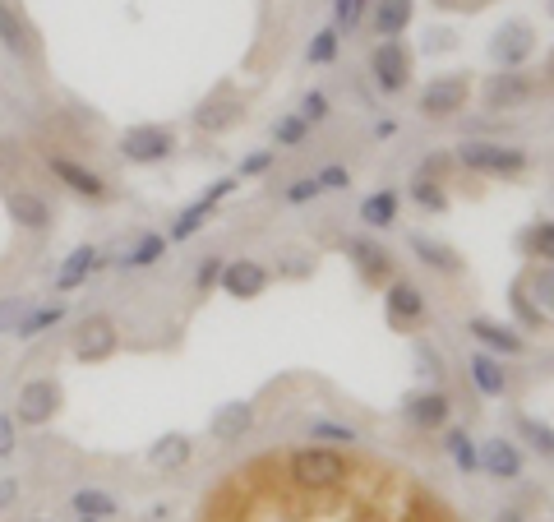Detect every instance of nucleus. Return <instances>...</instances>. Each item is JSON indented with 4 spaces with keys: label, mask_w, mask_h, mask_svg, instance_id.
Returning <instances> with one entry per match:
<instances>
[{
    "label": "nucleus",
    "mask_w": 554,
    "mask_h": 522,
    "mask_svg": "<svg viewBox=\"0 0 554 522\" xmlns=\"http://www.w3.org/2000/svg\"><path fill=\"white\" fill-rule=\"evenodd\" d=\"M531 51H536V33H531L522 19H513V24H499V33H494V42H490V56L504 65V70H518Z\"/></svg>",
    "instance_id": "nucleus-8"
},
{
    "label": "nucleus",
    "mask_w": 554,
    "mask_h": 522,
    "mask_svg": "<svg viewBox=\"0 0 554 522\" xmlns=\"http://www.w3.org/2000/svg\"><path fill=\"white\" fill-rule=\"evenodd\" d=\"M374 134H379V139H388V134H398V125H393V121H379V125H374Z\"/></svg>",
    "instance_id": "nucleus-48"
},
{
    "label": "nucleus",
    "mask_w": 554,
    "mask_h": 522,
    "mask_svg": "<svg viewBox=\"0 0 554 522\" xmlns=\"http://www.w3.org/2000/svg\"><path fill=\"white\" fill-rule=\"evenodd\" d=\"M208 213H213V204H208V199H199V204H190L181 213V218H176V227H171V241H190L194 231L204 227V218Z\"/></svg>",
    "instance_id": "nucleus-33"
},
{
    "label": "nucleus",
    "mask_w": 554,
    "mask_h": 522,
    "mask_svg": "<svg viewBox=\"0 0 554 522\" xmlns=\"http://www.w3.org/2000/svg\"><path fill=\"white\" fill-rule=\"evenodd\" d=\"M61 319H65V305H42V310H28V315L19 319V328H14V333H19V338H37L42 328H56Z\"/></svg>",
    "instance_id": "nucleus-26"
},
{
    "label": "nucleus",
    "mask_w": 554,
    "mask_h": 522,
    "mask_svg": "<svg viewBox=\"0 0 554 522\" xmlns=\"http://www.w3.org/2000/svg\"><path fill=\"white\" fill-rule=\"evenodd\" d=\"M550 79H554V61H550Z\"/></svg>",
    "instance_id": "nucleus-52"
},
{
    "label": "nucleus",
    "mask_w": 554,
    "mask_h": 522,
    "mask_svg": "<svg viewBox=\"0 0 554 522\" xmlns=\"http://www.w3.org/2000/svg\"><path fill=\"white\" fill-rule=\"evenodd\" d=\"M310 439L319 444V439H333V444H356V430H347V425L338 421H310Z\"/></svg>",
    "instance_id": "nucleus-38"
},
{
    "label": "nucleus",
    "mask_w": 554,
    "mask_h": 522,
    "mask_svg": "<svg viewBox=\"0 0 554 522\" xmlns=\"http://www.w3.org/2000/svg\"><path fill=\"white\" fill-rule=\"evenodd\" d=\"M522 245H527L536 259H545V264H554V222H536V227L522 236Z\"/></svg>",
    "instance_id": "nucleus-34"
},
{
    "label": "nucleus",
    "mask_w": 554,
    "mask_h": 522,
    "mask_svg": "<svg viewBox=\"0 0 554 522\" xmlns=\"http://www.w3.org/2000/svg\"><path fill=\"white\" fill-rule=\"evenodd\" d=\"M467 328H471V338L481 342V347H490V356H522V352H527V342H522V333H518V328L499 324V319L476 315Z\"/></svg>",
    "instance_id": "nucleus-10"
},
{
    "label": "nucleus",
    "mask_w": 554,
    "mask_h": 522,
    "mask_svg": "<svg viewBox=\"0 0 554 522\" xmlns=\"http://www.w3.org/2000/svg\"><path fill=\"white\" fill-rule=\"evenodd\" d=\"M499 522H522V518H518V513H504V518H499Z\"/></svg>",
    "instance_id": "nucleus-49"
},
{
    "label": "nucleus",
    "mask_w": 554,
    "mask_h": 522,
    "mask_svg": "<svg viewBox=\"0 0 554 522\" xmlns=\"http://www.w3.org/2000/svg\"><path fill=\"white\" fill-rule=\"evenodd\" d=\"M28 315V301L24 296H14V301H5L0 305V333H5V328H19V319Z\"/></svg>",
    "instance_id": "nucleus-43"
},
{
    "label": "nucleus",
    "mask_w": 554,
    "mask_h": 522,
    "mask_svg": "<svg viewBox=\"0 0 554 522\" xmlns=\"http://www.w3.org/2000/svg\"><path fill=\"white\" fill-rule=\"evenodd\" d=\"M513 310H518V315L527 319V324H541V319H545L541 310H536V305H531L527 296H522V287H513Z\"/></svg>",
    "instance_id": "nucleus-45"
},
{
    "label": "nucleus",
    "mask_w": 554,
    "mask_h": 522,
    "mask_svg": "<svg viewBox=\"0 0 554 522\" xmlns=\"http://www.w3.org/2000/svg\"><path fill=\"white\" fill-rule=\"evenodd\" d=\"M305 134H310V125H305L301 116H282V121L273 125V144L277 148H301Z\"/></svg>",
    "instance_id": "nucleus-35"
},
{
    "label": "nucleus",
    "mask_w": 554,
    "mask_h": 522,
    "mask_svg": "<svg viewBox=\"0 0 554 522\" xmlns=\"http://www.w3.org/2000/svg\"><path fill=\"white\" fill-rule=\"evenodd\" d=\"M370 74H374V84L384 88V93H402V88L411 84V56H407V47H402L398 37H384V42L374 47Z\"/></svg>",
    "instance_id": "nucleus-3"
},
{
    "label": "nucleus",
    "mask_w": 554,
    "mask_h": 522,
    "mask_svg": "<svg viewBox=\"0 0 554 522\" xmlns=\"http://www.w3.org/2000/svg\"><path fill=\"white\" fill-rule=\"evenodd\" d=\"M471 98V84L467 74H439V79H430L421 93V111L430 116V121H444V116H453V111H462Z\"/></svg>",
    "instance_id": "nucleus-4"
},
{
    "label": "nucleus",
    "mask_w": 554,
    "mask_h": 522,
    "mask_svg": "<svg viewBox=\"0 0 554 522\" xmlns=\"http://www.w3.org/2000/svg\"><path fill=\"white\" fill-rule=\"evenodd\" d=\"M250 425H254V407H250V402H227V407L213 416V439H217V444H236Z\"/></svg>",
    "instance_id": "nucleus-19"
},
{
    "label": "nucleus",
    "mask_w": 554,
    "mask_h": 522,
    "mask_svg": "<svg viewBox=\"0 0 554 522\" xmlns=\"http://www.w3.org/2000/svg\"><path fill=\"white\" fill-rule=\"evenodd\" d=\"M121 153L130 162H162L171 153V130L167 125H134L121 134Z\"/></svg>",
    "instance_id": "nucleus-9"
},
{
    "label": "nucleus",
    "mask_w": 554,
    "mask_h": 522,
    "mask_svg": "<svg viewBox=\"0 0 554 522\" xmlns=\"http://www.w3.org/2000/svg\"><path fill=\"white\" fill-rule=\"evenodd\" d=\"M448 412H453V402L444 398V393H416V398L407 402V416L421 430H439V425L448 421Z\"/></svg>",
    "instance_id": "nucleus-20"
},
{
    "label": "nucleus",
    "mask_w": 554,
    "mask_h": 522,
    "mask_svg": "<svg viewBox=\"0 0 554 522\" xmlns=\"http://www.w3.org/2000/svg\"><path fill=\"white\" fill-rule=\"evenodd\" d=\"M162 255H167V241L148 231V236H139V245H134L130 255H125V268H148V264H157Z\"/></svg>",
    "instance_id": "nucleus-32"
},
{
    "label": "nucleus",
    "mask_w": 554,
    "mask_h": 522,
    "mask_svg": "<svg viewBox=\"0 0 554 522\" xmlns=\"http://www.w3.org/2000/svg\"><path fill=\"white\" fill-rule=\"evenodd\" d=\"M305 125H324L333 111H328V98L324 93H305V102H301V111H296Z\"/></svg>",
    "instance_id": "nucleus-39"
},
{
    "label": "nucleus",
    "mask_w": 554,
    "mask_h": 522,
    "mask_svg": "<svg viewBox=\"0 0 554 522\" xmlns=\"http://www.w3.org/2000/svg\"><path fill=\"white\" fill-rule=\"evenodd\" d=\"M56 407H61V389H56L51 379H33V384L19 389V421L42 425V421H51Z\"/></svg>",
    "instance_id": "nucleus-12"
},
{
    "label": "nucleus",
    "mask_w": 554,
    "mask_h": 522,
    "mask_svg": "<svg viewBox=\"0 0 554 522\" xmlns=\"http://www.w3.org/2000/svg\"><path fill=\"white\" fill-rule=\"evenodd\" d=\"M74 513H79V518H111V513H116V499H111L107 490H79V495H74Z\"/></svg>",
    "instance_id": "nucleus-29"
},
{
    "label": "nucleus",
    "mask_w": 554,
    "mask_h": 522,
    "mask_svg": "<svg viewBox=\"0 0 554 522\" xmlns=\"http://www.w3.org/2000/svg\"><path fill=\"white\" fill-rule=\"evenodd\" d=\"M471 384H476L481 398H504L508 375H504V365H499V356H490V352L471 356Z\"/></svg>",
    "instance_id": "nucleus-17"
},
{
    "label": "nucleus",
    "mask_w": 554,
    "mask_h": 522,
    "mask_svg": "<svg viewBox=\"0 0 554 522\" xmlns=\"http://www.w3.org/2000/svg\"><path fill=\"white\" fill-rule=\"evenodd\" d=\"M338 28H324V33H314V42H310V65H333L338 61Z\"/></svg>",
    "instance_id": "nucleus-36"
},
{
    "label": "nucleus",
    "mask_w": 554,
    "mask_h": 522,
    "mask_svg": "<svg viewBox=\"0 0 554 522\" xmlns=\"http://www.w3.org/2000/svg\"><path fill=\"white\" fill-rule=\"evenodd\" d=\"M347 255H351V264L361 268V278L370 282V287H379V282H388V250H379L374 241H351L347 245Z\"/></svg>",
    "instance_id": "nucleus-18"
},
{
    "label": "nucleus",
    "mask_w": 554,
    "mask_h": 522,
    "mask_svg": "<svg viewBox=\"0 0 554 522\" xmlns=\"http://www.w3.org/2000/svg\"><path fill=\"white\" fill-rule=\"evenodd\" d=\"M97 268H102V255H97L93 245H79V250H70V259H65L61 273H56V292H74V287H84Z\"/></svg>",
    "instance_id": "nucleus-15"
},
{
    "label": "nucleus",
    "mask_w": 554,
    "mask_h": 522,
    "mask_svg": "<svg viewBox=\"0 0 554 522\" xmlns=\"http://www.w3.org/2000/svg\"><path fill=\"white\" fill-rule=\"evenodd\" d=\"M458 162L476 176H522L527 171V153L518 144H494V139H471L458 148Z\"/></svg>",
    "instance_id": "nucleus-2"
},
{
    "label": "nucleus",
    "mask_w": 554,
    "mask_h": 522,
    "mask_svg": "<svg viewBox=\"0 0 554 522\" xmlns=\"http://www.w3.org/2000/svg\"><path fill=\"white\" fill-rule=\"evenodd\" d=\"M10 213H14L19 222H24L28 231L51 227V208H47V199H37L33 190H14V195H10Z\"/></svg>",
    "instance_id": "nucleus-21"
},
{
    "label": "nucleus",
    "mask_w": 554,
    "mask_h": 522,
    "mask_svg": "<svg viewBox=\"0 0 554 522\" xmlns=\"http://www.w3.org/2000/svg\"><path fill=\"white\" fill-rule=\"evenodd\" d=\"M116 342H121L116 324H111L107 315H93L74 333V356H79V361H107V356L116 352Z\"/></svg>",
    "instance_id": "nucleus-6"
},
{
    "label": "nucleus",
    "mask_w": 554,
    "mask_h": 522,
    "mask_svg": "<svg viewBox=\"0 0 554 522\" xmlns=\"http://www.w3.org/2000/svg\"><path fill=\"white\" fill-rule=\"evenodd\" d=\"M314 181H319L324 195H338V190H347V185H351V171L347 167H324V171H314Z\"/></svg>",
    "instance_id": "nucleus-40"
},
{
    "label": "nucleus",
    "mask_w": 554,
    "mask_h": 522,
    "mask_svg": "<svg viewBox=\"0 0 554 522\" xmlns=\"http://www.w3.org/2000/svg\"><path fill=\"white\" fill-rule=\"evenodd\" d=\"M411 255L421 259L425 268H434V273H458L462 268V259H458V250L453 245H444V241H434V236H411Z\"/></svg>",
    "instance_id": "nucleus-16"
},
{
    "label": "nucleus",
    "mask_w": 554,
    "mask_h": 522,
    "mask_svg": "<svg viewBox=\"0 0 554 522\" xmlns=\"http://www.w3.org/2000/svg\"><path fill=\"white\" fill-rule=\"evenodd\" d=\"M518 430H522V439H527L536 453L554 458V430L545 421H536V416H518Z\"/></svg>",
    "instance_id": "nucleus-31"
},
{
    "label": "nucleus",
    "mask_w": 554,
    "mask_h": 522,
    "mask_svg": "<svg viewBox=\"0 0 554 522\" xmlns=\"http://www.w3.org/2000/svg\"><path fill=\"white\" fill-rule=\"evenodd\" d=\"M444 449H448V458L462 467V476H467V472H481V444H476L467 430H448V435H444Z\"/></svg>",
    "instance_id": "nucleus-24"
},
{
    "label": "nucleus",
    "mask_w": 554,
    "mask_h": 522,
    "mask_svg": "<svg viewBox=\"0 0 554 522\" xmlns=\"http://www.w3.org/2000/svg\"><path fill=\"white\" fill-rule=\"evenodd\" d=\"M79 522H102V518H79Z\"/></svg>",
    "instance_id": "nucleus-51"
},
{
    "label": "nucleus",
    "mask_w": 554,
    "mask_h": 522,
    "mask_svg": "<svg viewBox=\"0 0 554 522\" xmlns=\"http://www.w3.org/2000/svg\"><path fill=\"white\" fill-rule=\"evenodd\" d=\"M531 296H536V310H541V315H554V264L531 278Z\"/></svg>",
    "instance_id": "nucleus-37"
},
{
    "label": "nucleus",
    "mask_w": 554,
    "mask_h": 522,
    "mask_svg": "<svg viewBox=\"0 0 554 522\" xmlns=\"http://www.w3.org/2000/svg\"><path fill=\"white\" fill-rule=\"evenodd\" d=\"M439 5H458V0H439Z\"/></svg>",
    "instance_id": "nucleus-50"
},
{
    "label": "nucleus",
    "mask_w": 554,
    "mask_h": 522,
    "mask_svg": "<svg viewBox=\"0 0 554 522\" xmlns=\"http://www.w3.org/2000/svg\"><path fill=\"white\" fill-rule=\"evenodd\" d=\"M384 305H388V319L393 324H416V319H425V296L416 282H388L384 292Z\"/></svg>",
    "instance_id": "nucleus-13"
},
{
    "label": "nucleus",
    "mask_w": 554,
    "mask_h": 522,
    "mask_svg": "<svg viewBox=\"0 0 554 522\" xmlns=\"http://www.w3.org/2000/svg\"><path fill=\"white\" fill-rule=\"evenodd\" d=\"M14 444H19V435H14V421H10V416H0V458H5V453H14Z\"/></svg>",
    "instance_id": "nucleus-46"
},
{
    "label": "nucleus",
    "mask_w": 554,
    "mask_h": 522,
    "mask_svg": "<svg viewBox=\"0 0 554 522\" xmlns=\"http://www.w3.org/2000/svg\"><path fill=\"white\" fill-rule=\"evenodd\" d=\"M148 458H153V467H181V462L190 458V439H185V435H167L162 444H153V453H148Z\"/></svg>",
    "instance_id": "nucleus-30"
},
{
    "label": "nucleus",
    "mask_w": 554,
    "mask_h": 522,
    "mask_svg": "<svg viewBox=\"0 0 554 522\" xmlns=\"http://www.w3.org/2000/svg\"><path fill=\"white\" fill-rule=\"evenodd\" d=\"M411 10H416V0H379V5H374V28H379L384 37L407 33Z\"/></svg>",
    "instance_id": "nucleus-22"
},
{
    "label": "nucleus",
    "mask_w": 554,
    "mask_h": 522,
    "mask_svg": "<svg viewBox=\"0 0 554 522\" xmlns=\"http://www.w3.org/2000/svg\"><path fill=\"white\" fill-rule=\"evenodd\" d=\"M0 42H5L10 51H24L28 47V28H24V19L14 14L10 0H0Z\"/></svg>",
    "instance_id": "nucleus-27"
},
{
    "label": "nucleus",
    "mask_w": 554,
    "mask_h": 522,
    "mask_svg": "<svg viewBox=\"0 0 554 522\" xmlns=\"http://www.w3.org/2000/svg\"><path fill=\"white\" fill-rule=\"evenodd\" d=\"M361 222L374 231L393 227V222H398V195H393V190H374V195L361 204Z\"/></svg>",
    "instance_id": "nucleus-23"
},
{
    "label": "nucleus",
    "mask_w": 554,
    "mask_h": 522,
    "mask_svg": "<svg viewBox=\"0 0 554 522\" xmlns=\"http://www.w3.org/2000/svg\"><path fill=\"white\" fill-rule=\"evenodd\" d=\"M47 167L56 171V181H65V185H70L74 195H88V199H102V195H107V185H102V176H97V171H88V167H79V162L56 158V153H51V158H47Z\"/></svg>",
    "instance_id": "nucleus-14"
},
{
    "label": "nucleus",
    "mask_w": 554,
    "mask_h": 522,
    "mask_svg": "<svg viewBox=\"0 0 554 522\" xmlns=\"http://www.w3.org/2000/svg\"><path fill=\"white\" fill-rule=\"evenodd\" d=\"M531 93H536V88H531L527 74H518V70H499V74H490V79H485L481 102H485V111H513V107H522V102H527Z\"/></svg>",
    "instance_id": "nucleus-5"
},
{
    "label": "nucleus",
    "mask_w": 554,
    "mask_h": 522,
    "mask_svg": "<svg viewBox=\"0 0 554 522\" xmlns=\"http://www.w3.org/2000/svg\"><path fill=\"white\" fill-rule=\"evenodd\" d=\"M324 190H319V181L314 176H301V181L287 185V204H310V199H319Z\"/></svg>",
    "instance_id": "nucleus-41"
},
{
    "label": "nucleus",
    "mask_w": 554,
    "mask_h": 522,
    "mask_svg": "<svg viewBox=\"0 0 554 522\" xmlns=\"http://www.w3.org/2000/svg\"><path fill=\"white\" fill-rule=\"evenodd\" d=\"M481 472H490L494 481H518L522 476V449L513 439H485L481 444Z\"/></svg>",
    "instance_id": "nucleus-11"
},
{
    "label": "nucleus",
    "mask_w": 554,
    "mask_h": 522,
    "mask_svg": "<svg viewBox=\"0 0 554 522\" xmlns=\"http://www.w3.org/2000/svg\"><path fill=\"white\" fill-rule=\"evenodd\" d=\"M222 292L236 296V301H254V296H264L268 287V268L259 264V259H231V264H222Z\"/></svg>",
    "instance_id": "nucleus-7"
},
{
    "label": "nucleus",
    "mask_w": 554,
    "mask_h": 522,
    "mask_svg": "<svg viewBox=\"0 0 554 522\" xmlns=\"http://www.w3.org/2000/svg\"><path fill=\"white\" fill-rule=\"evenodd\" d=\"M277 162V148H264V153H250V158L241 162V176H264L268 167Z\"/></svg>",
    "instance_id": "nucleus-44"
},
{
    "label": "nucleus",
    "mask_w": 554,
    "mask_h": 522,
    "mask_svg": "<svg viewBox=\"0 0 554 522\" xmlns=\"http://www.w3.org/2000/svg\"><path fill=\"white\" fill-rule=\"evenodd\" d=\"M411 199H416L421 208H430V213H444V208H448V195L439 190L434 176H425V171H416V181H411Z\"/></svg>",
    "instance_id": "nucleus-28"
},
{
    "label": "nucleus",
    "mask_w": 554,
    "mask_h": 522,
    "mask_svg": "<svg viewBox=\"0 0 554 522\" xmlns=\"http://www.w3.org/2000/svg\"><path fill=\"white\" fill-rule=\"evenodd\" d=\"M291 481L301 490H333L347 481V458L324 444H305L291 453Z\"/></svg>",
    "instance_id": "nucleus-1"
},
{
    "label": "nucleus",
    "mask_w": 554,
    "mask_h": 522,
    "mask_svg": "<svg viewBox=\"0 0 554 522\" xmlns=\"http://www.w3.org/2000/svg\"><path fill=\"white\" fill-rule=\"evenodd\" d=\"M550 14H554V0H550Z\"/></svg>",
    "instance_id": "nucleus-53"
},
{
    "label": "nucleus",
    "mask_w": 554,
    "mask_h": 522,
    "mask_svg": "<svg viewBox=\"0 0 554 522\" xmlns=\"http://www.w3.org/2000/svg\"><path fill=\"white\" fill-rule=\"evenodd\" d=\"M236 102L231 98H217V102H208L204 111H194V125H199V130H227L231 121H236Z\"/></svg>",
    "instance_id": "nucleus-25"
},
{
    "label": "nucleus",
    "mask_w": 554,
    "mask_h": 522,
    "mask_svg": "<svg viewBox=\"0 0 554 522\" xmlns=\"http://www.w3.org/2000/svg\"><path fill=\"white\" fill-rule=\"evenodd\" d=\"M14 499H19V481H14V476H0V509H10Z\"/></svg>",
    "instance_id": "nucleus-47"
},
{
    "label": "nucleus",
    "mask_w": 554,
    "mask_h": 522,
    "mask_svg": "<svg viewBox=\"0 0 554 522\" xmlns=\"http://www.w3.org/2000/svg\"><path fill=\"white\" fill-rule=\"evenodd\" d=\"M217 278H222V259H204V264L194 268V287H199V292H208V287H217Z\"/></svg>",
    "instance_id": "nucleus-42"
}]
</instances>
